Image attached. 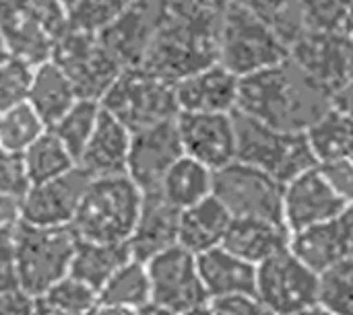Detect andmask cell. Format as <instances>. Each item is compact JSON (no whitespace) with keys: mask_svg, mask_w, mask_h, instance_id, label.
<instances>
[{"mask_svg":"<svg viewBox=\"0 0 353 315\" xmlns=\"http://www.w3.org/2000/svg\"><path fill=\"white\" fill-rule=\"evenodd\" d=\"M329 107V95L292 58L240 78L236 111L283 132H306Z\"/></svg>","mask_w":353,"mask_h":315,"instance_id":"6da1fadb","label":"cell"},{"mask_svg":"<svg viewBox=\"0 0 353 315\" xmlns=\"http://www.w3.org/2000/svg\"><path fill=\"white\" fill-rule=\"evenodd\" d=\"M221 12L192 0H174L141 62L151 74L176 85L219 60Z\"/></svg>","mask_w":353,"mask_h":315,"instance_id":"7a4b0ae2","label":"cell"},{"mask_svg":"<svg viewBox=\"0 0 353 315\" xmlns=\"http://www.w3.org/2000/svg\"><path fill=\"white\" fill-rule=\"evenodd\" d=\"M143 204V192L128 175L89 180L79 202L72 231L79 239L128 243Z\"/></svg>","mask_w":353,"mask_h":315,"instance_id":"3957f363","label":"cell"},{"mask_svg":"<svg viewBox=\"0 0 353 315\" xmlns=\"http://www.w3.org/2000/svg\"><path fill=\"white\" fill-rule=\"evenodd\" d=\"M68 29L62 0H0V39L6 54L31 66L52 60Z\"/></svg>","mask_w":353,"mask_h":315,"instance_id":"277c9868","label":"cell"},{"mask_svg":"<svg viewBox=\"0 0 353 315\" xmlns=\"http://www.w3.org/2000/svg\"><path fill=\"white\" fill-rule=\"evenodd\" d=\"M79 237L72 227H31L19 223L12 231V262L17 287L41 297L50 287L68 276Z\"/></svg>","mask_w":353,"mask_h":315,"instance_id":"5b68a950","label":"cell"},{"mask_svg":"<svg viewBox=\"0 0 353 315\" xmlns=\"http://www.w3.org/2000/svg\"><path fill=\"white\" fill-rule=\"evenodd\" d=\"M236 161L256 167L283 186L316 167L306 132H283L234 111Z\"/></svg>","mask_w":353,"mask_h":315,"instance_id":"8992f818","label":"cell"},{"mask_svg":"<svg viewBox=\"0 0 353 315\" xmlns=\"http://www.w3.org/2000/svg\"><path fill=\"white\" fill-rule=\"evenodd\" d=\"M290 58V47L244 4L234 0L219 23V64L244 78Z\"/></svg>","mask_w":353,"mask_h":315,"instance_id":"52a82bcc","label":"cell"},{"mask_svg":"<svg viewBox=\"0 0 353 315\" xmlns=\"http://www.w3.org/2000/svg\"><path fill=\"white\" fill-rule=\"evenodd\" d=\"M99 105L130 134L176 120L178 116L174 85L143 66L124 68L101 97Z\"/></svg>","mask_w":353,"mask_h":315,"instance_id":"ba28073f","label":"cell"},{"mask_svg":"<svg viewBox=\"0 0 353 315\" xmlns=\"http://www.w3.org/2000/svg\"><path fill=\"white\" fill-rule=\"evenodd\" d=\"M285 186L269 173L234 161L213 171V198L232 219H263L283 225Z\"/></svg>","mask_w":353,"mask_h":315,"instance_id":"9c48e42d","label":"cell"},{"mask_svg":"<svg viewBox=\"0 0 353 315\" xmlns=\"http://www.w3.org/2000/svg\"><path fill=\"white\" fill-rule=\"evenodd\" d=\"M52 62L72 83L79 99L101 101L124 66L95 33L68 29L52 54Z\"/></svg>","mask_w":353,"mask_h":315,"instance_id":"30bf717a","label":"cell"},{"mask_svg":"<svg viewBox=\"0 0 353 315\" xmlns=\"http://www.w3.org/2000/svg\"><path fill=\"white\" fill-rule=\"evenodd\" d=\"M256 297L281 315H294L321 299V274L290 248L256 266Z\"/></svg>","mask_w":353,"mask_h":315,"instance_id":"8fae6325","label":"cell"},{"mask_svg":"<svg viewBox=\"0 0 353 315\" xmlns=\"http://www.w3.org/2000/svg\"><path fill=\"white\" fill-rule=\"evenodd\" d=\"M145 264L149 272L153 303L176 315L211 303L199 274L196 256H192L184 248L174 246Z\"/></svg>","mask_w":353,"mask_h":315,"instance_id":"7c38bea8","label":"cell"},{"mask_svg":"<svg viewBox=\"0 0 353 315\" xmlns=\"http://www.w3.org/2000/svg\"><path fill=\"white\" fill-rule=\"evenodd\" d=\"M290 58L329 95L353 70V39L345 31H306L292 47Z\"/></svg>","mask_w":353,"mask_h":315,"instance_id":"4fadbf2b","label":"cell"},{"mask_svg":"<svg viewBox=\"0 0 353 315\" xmlns=\"http://www.w3.org/2000/svg\"><path fill=\"white\" fill-rule=\"evenodd\" d=\"M184 157L176 120L155 124L130 136L126 175L143 194L159 192L168 169Z\"/></svg>","mask_w":353,"mask_h":315,"instance_id":"5bb4252c","label":"cell"},{"mask_svg":"<svg viewBox=\"0 0 353 315\" xmlns=\"http://www.w3.org/2000/svg\"><path fill=\"white\" fill-rule=\"evenodd\" d=\"M174 0H130L126 10L99 37L103 45L128 66H141L151 39L165 21Z\"/></svg>","mask_w":353,"mask_h":315,"instance_id":"9a60e30c","label":"cell"},{"mask_svg":"<svg viewBox=\"0 0 353 315\" xmlns=\"http://www.w3.org/2000/svg\"><path fill=\"white\" fill-rule=\"evenodd\" d=\"M176 128L184 157L211 171L236 161L234 113H178Z\"/></svg>","mask_w":353,"mask_h":315,"instance_id":"2e32d148","label":"cell"},{"mask_svg":"<svg viewBox=\"0 0 353 315\" xmlns=\"http://www.w3.org/2000/svg\"><path fill=\"white\" fill-rule=\"evenodd\" d=\"M89 180L85 171L74 167L62 177L31 186L21 198V223L31 227H70Z\"/></svg>","mask_w":353,"mask_h":315,"instance_id":"e0dca14e","label":"cell"},{"mask_svg":"<svg viewBox=\"0 0 353 315\" xmlns=\"http://www.w3.org/2000/svg\"><path fill=\"white\" fill-rule=\"evenodd\" d=\"M345 206L350 204L331 190L316 165L285 184L283 225L292 235L337 217Z\"/></svg>","mask_w":353,"mask_h":315,"instance_id":"ac0fdd59","label":"cell"},{"mask_svg":"<svg viewBox=\"0 0 353 315\" xmlns=\"http://www.w3.org/2000/svg\"><path fill=\"white\" fill-rule=\"evenodd\" d=\"M290 250L319 274H325L337 264L352 260L353 204L321 225L292 233Z\"/></svg>","mask_w":353,"mask_h":315,"instance_id":"d6986e66","label":"cell"},{"mask_svg":"<svg viewBox=\"0 0 353 315\" xmlns=\"http://www.w3.org/2000/svg\"><path fill=\"white\" fill-rule=\"evenodd\" d=\"M240 78L219 62L174 85L178 113H234Z\"/></svg>","mask_w":353,"mask_h":315,"instance_id":"ffe728a7","label":"cell"},{"mask_svg":"<svg viewBox=\"0 0 353 315\" xmlns=\"http://www.w3.org/2000/svg\"><path fill=\"white\" fill-rule=\"evenodd\" d=\"M178 223L180 210L168 204L159 192L143 194L141 213L128 239L132 258L149 262L157 254L178 246Z\"/></svg>","mask_w":353,"mask_h":315,"instance_id":"44dd1931","label":"cell"},{"mask_svg":"<svg viewBox=\"0 0 353 315\" xmlns=\"http://www.w3.org/2000/svg\"><path fill=\"white\" fill-rule=\"evenodd\" d=\"M130 132L114 120L108 111H99L97 126L81 153L77 167L91 180L126 175V161L130 151Z\"/></svg>","mask_w":353,"mask_h":315,"instance_id":"7402d4cb","label":"cell"},{"mask_svg":"<svg viewBox=\"0 0 353 315\" xmlns=\"http://www.w3.org/2000/svg\"><path fill=\"white\" fill-rule=\"evenodd\" d=\"M196 264L209 301L256 295V266L234 256L225 248H215L196 256Z\"/></svg>","mask_w":353,"mask_h":315,"instance_id":"603a6c76","label":"cell"},{"mask_svg":"<svg viewBox=\"0 0 353 315\" xmlns=\"http://www.w3.org/2000/svg\"><path fill=\"white\" fill-rule=\"evenodd\" d=\"M290 231L281 223L263 219H232L221 248L259 266L290 248Z\"/></svg>","mask_w":353,"mask_h":315,"instance_id":"cb8c5ba5","label":"cell"},{"mask_svg":"<svg viewBox=\"0 0 353 315\" xmlns=\"http://www.w3.org/2000/svg\"><path fill=\"white\" fill-rule=\"evenodd\" d=\"M230 223V213L213 196H209L203 202L180 213L178 246L192 256H201L205 252L221 248Z\"/></svg>","mask_w":353,"mask_h":315,"instance_id":"d4e9b609","label":"cell"},{"mask_svg":"<svg viewBox=\"0 0 353 315\" xmlns=\"http://www.w3.org/2000/svg\"><path fill=\"white\" fill-rule=\"evenodd\" d=\"M77 101L79 95L72 83L52 60L35 66L27 103L48 128H52Z\"/></svg>","mask_w":353,"mask_h":315,"instance_id":"484cf974","label":"cell"},{"mask_svg":"<svg viewBox=\"0 0 353 315\" xmlns=\"http://www.w3.org/2000/svg\"><path fill=\"white\" fill-rule=\"evenodd\" d=\"M128 260H132L128 243H99V241L79 239L74 246L68 274L85 283L99 295L101 287Z\"/></svg>","mask_w":353,"mask_h":315,"instance_id":"4316f807","label":"cell"},{"mask_svg":"<svg viewBox=\"0 0 353 315\" xmlns=\"http://www.w3.org/2000/svg\"><path fill=\"white\" fill-rule=\"evenodd\" d=\"M159 194L182 213L213 194V171L190 157H180L161 180Z\"/></svg>","mask_w":353,"mask_h":315,"instance_id":"83f0119b","label":"cell"},{"mask_svg":"<svg viewBox=\"0 0 353 315\" xmlns=\"http://www.w3.org/2000/svg\"><path fill=\"white\" fill-rule=\"evenodd\" d=\"M306 138L316 159V165L339 159H352L353 118L335 107H329L306 130Z\"/></svg>","mask_w":353,"mask_h":315,"instance_id":"f1b7e54d","label":"cell"},{"mask_svg":"<svg viewBox=\"0 0 353 315\" xmlns=\"http://www.w3.org/2000/svg\"><path fill=\"white\" fill-rule=\"evenodd\" d=\"M21 157L31 186L62 177L77 167L74 157L50 130H46Z\"/></svg>","mask_w":353,"mask_h":315,"instance_id":"f546056e","label":"cell"},{"mask_svg":"<svg viewBox=\"0 0 353 315\" xmlns=\"http://www.w3.org/2000/svg\"><path fill=\"white\" fill-rule=\"evenodd\" d=\"M151 301V285L147 264L141 260H128L120 266L114 276L101 287L99 303L141 309Z\"/></svg>","mask_w":353,"mask_h":315,"instance_id":"4dcf8cb0","label":"cell"},{"mask_svg":"<svg viewBox=\"0 0 353 315\" xmlns=\"http://www.w3.org/2000/svg\"><path fill=\"white\" fill-rule=\"evenodd\" d=\"M256 14L288 47H292L308 29L302 0H238Z\"/></svg>","mask_w":353,"mask_h":315,"instance_id":"1f68e13d","label":"cell"},{"mask_svg":"<svg viewBox=\"0 0 353 315\" xmlns=\"http://www.w3.org/2000/svg\"><path fill=\"white\" fill-rule=\"evenodd\" d=\"M99 111H101L99 101L79 99L52 128H48L66 146V151L74 157V161H79L81 153L85 151L97 126Z\"/></svg>","mask_w":353,"mask_h":315,"instance_id":"d6a6232c","label":"cell"},{"mask_svg":"<svg viewBox=\"0 0 353 315\" xmlns=\"http://www.w3.org/2000/svg\"><path fill=\"white\" fill-rule=\"evenodd\" d=\"M48 126L29 103H21L0 113V149L23 155Z\"/></svg>","mask_w":353,"mask_h":315,"instance_id":"836d02e7","label":"cell"},{"mask_svg":"<svg viewBox=\"0 0 353 315\" xmlns=\"http://www.w3.org/2000/svg\"><path fill=\"white\" fill-rule=\"evenodd\" d=\"M130 0H74L68 8V27L101 35L126 10Z\"/></svg>","mask_w":353,"mask_h":315,"instance_id":"e575fe53","label":"cell"},{"mask_svg":"<svg viewBox=\"0 0 353 315\" xmlns=\"http://www.w3.org/2000/svg\"><path fill=\"white\" fill-rule=\"evenodd\" d=\"M37 299H41L46 305L62 315H91L99 305L97 291L72 279L70 274L58 281Z\"/></svg>","mask_w":353,"mask_h":315,"instance_id":"d590c367","label":"cell"},{"mask_svg":"<svg viewBox=\"0 0 353 315\" xmlns=\"http://www.w3.org/2000/svg\"><path fill=\"white\" fill-rule=\"evenodd\" d=\"M319 303L335 315H353V258L321 274Z\"/></svg>","mask_w":353,"mask_h":315,"instance_id":"8d00e7d4","label":"cell"},{"mask_svg":"<svg viewBox=\"0 0 353 315\" xmlns=\"http://www.w3.org/2000/svg\"><path fill=\"white\" fill-rule=\"evenodd\" d=\"M33 70L35 66L14 56H6L4 60H0V113L27 103Z\"/></svg>","mask_w":353,"mask_h":315,"instance_id":"74e56055","label":"cell"},{"mask_svg":"<svg viewBox=\"0 0 353 315\" xmlns=\"http://www.w3.org/2000/svg\"><path fill=\"white\" fill-rule=\"evenodd\" d=\"M308 31H345L353 0H302Z\"/></svg>","mask_w":353,"mask_h":315,"instance_id":"f35d334b","label":"cell"},{"mask_svg":"<svg viewBox=\"0 0 353 315\" xmlns=\"http://www.w3.org/2000/svg\"><path fill=\"white\" fill-rule=\"evenodd\" d=\"M29 188L31 184L23 165V157L0 149V196H12L21 200Z\"/></svg>","mask_w":353,"mask_h":315,"instance_id":"ab89813d","label":"cell"},{"mask_svg":"<svg viewBox=\"0 0 353 315\" xmlns=\"http://www.w3.org/2000/svg\"><path fill=\"white\" fill-rule=\"evenodd\" d=\"M319 171L331 186V190L345 202L353 204V161L352 159H339L321 163Z\"/></svg>","mask_w":353,"mask_h":315,"instance_id":"60d3db41","label":"cell"},{"mask_svg":"<svg viewBox=\"0 0 353 315\" xmlns=\"http://www.w3.org/2000/svg\"><path fill=\"white\" fill-rule=\"evenodd\" d=\"M215 315H281L265 305L256 295H240L211 301Z\"/></svg>","mask_w":353,"mask_h":315,"instance_id":"b9f144b4","label":"cell"},{"mask_svg":"<svg viewBox=\"0 0 353 315\" xmlns=\"http://www.w3.org/2000/svg\"><path fill=\"white\" fill-rule=\"evenodd\" d=\"M17 287L12 262V231H0V293Z\"/></svg>","mask_w":353,"mask_h":315,"instance_id":"7bdbcfd3","label":"cell"},{"mask_svg":"<svg viewBox=\"0 0 353 315\" xmlns=\"http://www.w3.org/2000/svg\"><path fill=\"white\" fill-rule=\"evenodd\" d=\"M33 305L35 299L19 287L0 293V315H31Z\"/></svg>","mask_w":353,"mask_h":315,"instance_id":"ee69618b","label":"cell"},{"mask_svg":"<svg viewBox=\"0 0 353 315\" xmlns=\"http://www.w3.org/2000/svg\"><path fill=\"white\" fill-rule=\"evenodd\" d=\"M21 223V200L0 196V231H14Z\"/></svg>","mask_w":353,"mask_h":315,"instance_id":"f6af8a7d","label":"cell"},{"mask_svg":"<svg viewBox=\"0 0 353 315\" xmlns=\"http://www.w3.org/2000/svg\"><path fill=\"white\" fill-rule=\"evenodd\" d=\"M331 107L347 113L353 118V70L347 76V80L331 95Z\"/></svg>","mask_w":353,"mask_h":315,"instance_id":"bcb514c9","label":"cell"},{"mask_svg":"<svg viewBox=\"0 0 353 315\" xmlns=\"http://www.w3.org/2000/svg\"><path fill=\"white\" fill-rule=\"evenodd\" d=\"M91 315H137V309L130 307H120V305H108V303H99L95 307V312Z\"/></svg>","mask_w":353,"mask_h":315,"instance_id":"7dc6e473","label":"cell"},{"mask_svg":"<svg viewBox=\"0 0 353 315\" xmlns=\"http://www.w3.org/2000/svg\"><path fill=\"white\" fill-rule=\"evenodd\" d=\"M137 315H176V314H174V312H170V309H165V307H161V305H157V303H153V301H149L145 307L137 309Z\"/></svg>","mask_w":353,"mask_h":315,"instance_id":"c3c4849f","label":"cell"},{"mask_svg":"<svg viewBox=\"0 0 353 315\" xmlns=\"http://www.w3.org/2000/svg\"><path fill=\"white\" fill-rule=\"evenodd\" d=\"M192 2H196V4H201V6H205V8H211V10H215V12H223L234 0H192Z\"/></svg>","mask_w":353,"mask_h":315,"instance_id":"681fc988","label":"cell"},{"mask_svg":"<svg viewBox=\"0 0 353 315\" xmlns=\"http://www.w3.org/2000/svg\"><path fill=\"white\" fill-rule=\"evenodd\" d=\"M31 315H62V314H58L56 309H52L50 305H46L41 299H35V305H33V312H31Z\"/></svg>","mask_w":353,"mask_h":315,"instance_id":"f907efd6","label":"cell"},{"mask_svg":"<svg viewBox=\"0 0 353 315\" xmlns=\"http://www.w3.org/2000/svg\"><path fill=\"white\" fill-rule=\"evenodd\" d=\"M180 315H215V312H213L211 303H205V305L192 307V309H188V312H184V314Z\"/></svg>","mask_w":353,"mask_h":315,"instance_id":"816d5d0a","label":"cell"},{"mask_svg":"<svg viewBox=\"0 0 353 315\" xmlns=\"http://www.w3.org/2000/svg\"><path fill=\"white\" fill-rule=\"evenodd\" d=\"M294 315H335L333 312H329L327 307H323L321 303L319 305H312V307H308V309H304V312H298V314Z\"/></svg>","mask_w":353,"mask_h":315,"instance_id":"f5cc1de1","label":"cell"},{"mask_svg":"<svg viewBox=\"0 0 353 315\" xmlns=\"http://www.w3.org/2000/svg\"><path fill=\"white\" fill-rule=\"evenodd\" d=\"M345 33L350 35L353 39V6L352 10H350V14H347V23H345Z\"/></svg>","mask_w":353,"mask_h":315,"instance_id":"db71d44e","label":"cell"},{"mask_svg":"<svg viewBox=\"0 0 353 315\" xmlns=\"http://www.w3.org/2000/svg\"><path fill=\"white\" fill-rule=\"evenodd\" d=\"M8 54H6V47H4V43H2V39H0V60H4Z\"/></svg>","mask_w":353,"mask_h":315,"instance_id":"11a10c76","label":"cell"},{"mask_svg":"<svg viewBox=\"0 0 353 315\" xmlns=\"http://www.w3.org/2000/svg\"><path fill=\"white\" fill-rule=\"evenodd\" d=\"M62 2H64V4L68 6V4H70V2H74V0H62Z\"/></svg>","mask_w":353,"mask_h":315,"instance_id":"9f6ffc18","label":"cell"},{"mask_svg":"<svg viewBox=\"0 0 353 315\" xmlns=\"http://www.w3.org/2000/svg\"><path fill=\"white\" fill-rule=\"evenodd\" d=\"M352 161H353V155H352Z\"/></svg>","mask_w":353,"mask_h":315,"instance_id":"6f0895ef","label":"cell"}]
</instances>
